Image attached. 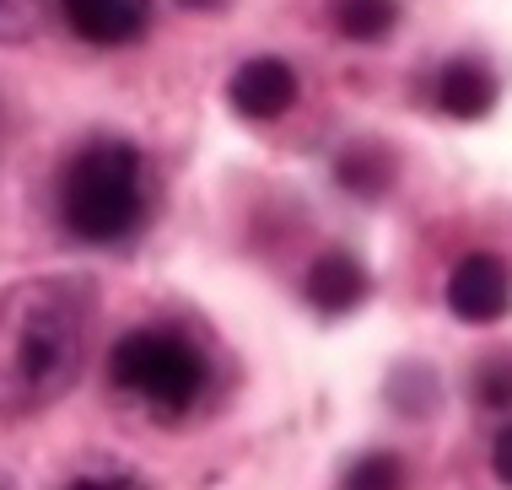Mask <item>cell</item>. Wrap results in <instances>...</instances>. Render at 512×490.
Wrapping results in <instances>:
<instances>
[{"label":"cell","instance_id":"52a82bcc","mask_svg":"<svg viewBox=\"0 0 512 490\" xmlns=\"http://www.w3.org/2000/svg\"><path fill=\"white\" fill-rule=\"evenodd\" d=\"M302 291H308V302H313L324 318H340V313H356V307L367 302L372 275H367V264L356 259V254H345V248H329V254H318V259L308 264V280H302Z\"/></svg>","mask_w":512,"mask_h":490},{"label":"cell","instance_id":"9c48e42d","mask_svg":"<svg viewBox=\"0 0 512 490\" xmlns=\"http://www.w3.org/2000/svg\"><path fill=\"white\" fill-rule=\"evenodd\" d=\"M329 22L351 44H378V38L394 33L399 0H329Z\"/></svg>","mask_w":512,"mask_h":490},{"label":"cell","instance_id":"6da1fadb","mask_svg":"<svg viewBox=\"0 0 512 490\" xmlns=\"http://www.w3.org/2000/svg\"><path fill=\"white\" fill-rule=\"evenodd\" d=\"M92 334V286L38 275L0 291V415L49 410L76 383Z\"/></svg>","mask_w":512,"mask_h":490},{"label":"cell","instance_id":"9a60e30c","mask_svg":"<svg viewBox=\"0 0 512 490\" xmlns=\"http://www.w3.org/2000/svg\"><path fill=\"white\" fill-rule=\"evenodd\" d=\"M71 490H135L130 480H76Z\"/></svg>","mask_w":512,"mask_h":490},{"label":"cell","instance_id":"277c9868","mask_svg":"<svg viewBox=\"0 0 512 490\" xmlns=\"http://www.w3.org/2000/svg\"><path fill=\"white\" fill-rule=\"evenodd\" d=\"M448 313L464 324H496L512 307V270L496 254H464L448 275Z\"/></svg>","mask_w":512,"mask_h":490},{"label":"cell","instance_id":"5bb4252c","mask_svg":"<svg viewBox=\"0 0 512 490\" xmlns=\"http://www.w3.org/2000/svg\"><path fill=\"white\" fill-rule=\"evenodd\" d=\"M491 474L502 485H512V426L496 431V442H491Z\"/></svg>","mask_w":512,"mask_h":490},{"label":"cell","instance_id":"8fae6325","mask_svg":"<svg viewBox=\"0 0 512 490\" xmlns=\"http://www.w3.org/2000/svg\"><path fill=\"white\" fill-rule=\"evenodd\" d=\"M410 485V474H405V458L399 453H362L351 469H345V480L340 490H405Z\"/></svg>","mask_w":512,"mask_h":490},{"label":"cell","instance_id":"ba28073f","mask_svg":"<svg viewBox=\"0 0 512 490\" xmlns=\"http://www.w3.org/2000/svg\"><path fill=\"white\" fill-rule=\"evenodd\" d=\"M437 108L448 119H486L491 108H496V70L486 65V60H475V54H453L448 65L437 70Z\"/></svg>","mask_w":512,"mask_h":490},{"label":"cell","instance_id":"30bf717a","mask_svg":"<svg viewBox=\"0 0 512 490\" xmlns=\"http://www.w3.org/2000/svg\"><path fill=\"white\" fill-rule=\"evenodd\" d=\"M335 173H340V184L351 189V194H362V200H378V194L394 184V157H389L383 146H351V151L340 157Z\"/></svg>","mask_w":512,"mask_h":490},{"label":"cell","instance_id":"5b68a950","mask_svg":"<svg viewBox=\"0 0 512 490\" xmlns=\"http://www.w3.org/2000/svg\"><path fill=\"white\" fill-rule=\"evenodd\" d=\"M227 103L238 108L243 119H254V124H270V119L292 114V103H297V70L286 65V60H275V54H254V60H243L238 70H232Z\"/></svg>","mask_w":512,"mask_h":490},{"label":"cell","instance_id":"2e32d148","mask_svg":"<svg viewBox=\"0 0 512 490\" xmlns=\"http://www.w3.org/2000/svg\"><path fill=\"white\" fill-rule=\"evenodd\" d=\"M178 6H184V11H221L227 0H178Z\"/></svg>","mask_w":512,"mask_h":490},{"label":"cell","instance_id":"7c38bea8","mask_svg":"<svg viewBox=\"0 0 512 490\" xmlns=\"http://www.w3.org/2000/svg\"><path fill=\"white\" fill-rule=\"evenodd\" d=\"M54 6H60V0H0V44H22V38H33Z\"/></svg>","mask_w":512,"mask_h":490},{"label":"cell","instance_id":"8992f818","mask_svg":"<svg viewBox=\"0 0 512 490\" xmlns=\"http://www.w3.org/2000/svg\"><path fill=\"white\" fill-rule=\"evenodd\" d=\"M60 17L71 22L76 38L98 49L135 44L151 22V0H60Z\"/></svg>","mask_w":512,"mask_h":490},{"label":"cell","instance_id":"3957f363","mask_svg":"<svg viewBox=\"0 0 512 490\" xmlns=\"http://www.w3.org/2000/svg\"><path fill=\"white\" fill-rule=\"evenodd\" d=\"M205 356L178 329H130L108 356V383L151 415H189L205 394Z\"/></svg>","mask_w":512,"mask_h":490},{"label":"cell","instance_id":"7a4b0ae2","mask_svg":"<svg viewBox=\"0 0 512 490\" xmlns=\"http://www.w3.org/2000/svg\"><path fill=\"white\" fill-rule=\"evenodd\" d=\"M65 232L92 248L124 243L141 232L151 210V184H146V157L130 140H87L60 173L54 189Z\"/></svg>","mask_w":512,"mask_h":490},{"label":"cell","instance_id":"4fadbf2b","mask_svg":"<svg viewBox=\"0 0 512 490\" xmlns=\"http://www.w3.org/2000/svg\"><path fill=\"white\" fill-rule=\"evenodd\" d=\"M475 399L486 410H512V356H486L475 372Z\"/></svg>","mask_w":512,"mask_h":490}]
</instances>
